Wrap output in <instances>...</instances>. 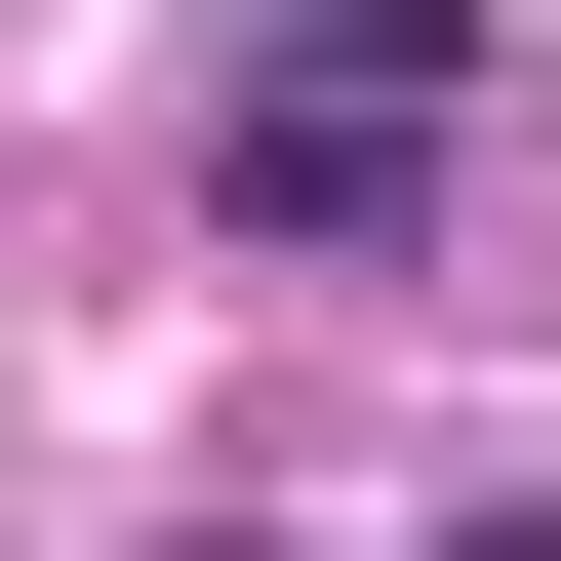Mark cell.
Instances as JSON below:
<instances>
[{
  "mask_svg": "<svg viewBox=\"0 0 561 561\" xmlns=\"http://www.w3.org/2000/svg\"><path fill=\"white\" fill-rule=\"evenodd\" d=\"M442 161H481V0H280L241 81H201V201H241L280 280H362V241H442Z\"/></svg>",
  "mask_w": 561,
  "mask_h": 561,
  "instance_id": "6da1fadb",
  "label": "cell"
},
{
  "mask_svg": "<svg viewBox=\"0 0 561 561\" xmlns=\"http://www.w3.org/2000/svg\"><path fill=\"white\" fill-rule=\"evenodd\" d=\"M481 561H561V522H481Z\"/></svg>",
  "mask_w": 561,
  "mask_h": 561,
  "instance_id": "7a4b0ae2",
  "label": "cell"
}]
</instances>
